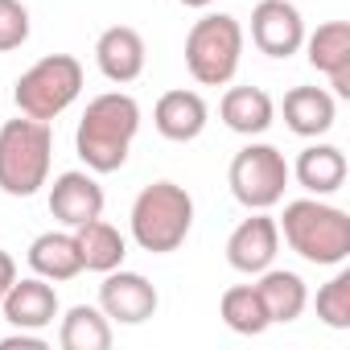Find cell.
<instances>
[{"instance_id":"obj_1","label":"cell","mask_w":350,"mask_h":350,"mask_svg":"<svg viewBox=\"0 0 350 350\" xmlns=\"http://www.w3.org/2000/svg\"><path fill=\"white\" fill-rule=\"evenodd\" d=\"M136 132H140V103L124 91H107L87 103L75 132V148L91 173H116L124 169Z\"/></svg>"},{"instance_id":"obj_2","label":"cell","mask_w":350,"mask_h":350,"mask_svg":"<svg viewBox=\"0 0 350 350\" xmlns=\"http://www.w3.org/2000/svg\"><path fill=\"white\" fill-rule=\"evenodd\" d=\"M276 227H280L284 243L309 264L334 268V264L350 260V215L329 206V202H321V198L288 202Z\"/></svg>"},{"instance_id":"obj_3","label":"cell","mask_w":350,"mask_h":350,"mask_svg":"<svg viewBox=\"0 0 350 350\" xmlns=\"http://www.w3.org/2000/svg\"><path fill=\"white\" fill-rule=\"evenodd\" d=\"M54 132L46 120L17 116L0 128V190L9 198H33L50 178Z\"/></svg>"},{"instance_id":"obj_4","label":"cell","mask_w":350,"mask_h":350,"mask_svg":"<svg viewBox=\"0 0 350 350\" xmlns=\"http://www.w3.org/2000/svg\"><path fill=\"white\" fill-rule=\"evenodd\" d=\"M194 227V198L178 182H152L136 194L132 202V239L152 252H178Z\"/></svg>"},{"instance_id":"obj_5","label":"cell","mask_w":350,"mask_h":350,"mask_svg":"<svg viewBox=\"0 0 350 350\" xmlns=\"http://www.w3.org/2000/svg\"><path fill=\"white\" fill-rule=\"evenodd\" d=\"M243 58V25L231 13H206L186 33V70L202 87H227Z\"/></svg>"},{"instance_id":"obj_6","label":"cell","mask_w":350,"mask_h":350,"mask_svg":"<svg viewBox=\"0 0 350 350\" xmlns=\"http://www.w3.org/2000/svg\"><path fill=\"white\" fill-rule=\"evenodd\" d=\"M79 91H83V62L75 54H50L17 79L13 99H17L21 116L50 124L79 99Z\"/></svg>"},{"instance_id":"obj_7","label":"cell","mask_w":350,"mask_h":350,"mask_svg":"<svg viewBox=\"0 0 350 350\" xmlns=\"http://www.w3.org/2000/svg\"><path fill=\"white\" fill-rule=\"evenodd\" d=\"M227 182L239 206L247 211H272L284 198L288 186V161L280 148L272 144H247L235 152L231 169H227Z\"/></svg>"},{"instance_id":"obj_8","label":"cell","mask_w":350,"mask_h":350,"mask_svg":"<svg viewBox=\"0 0 350 350\" xmlns=\"http://www.w3.org/2000/svg\"><path fill=\"white\" fill-rule=\"evenodd\" d=\"M161 297L157 288L140 276V272H124V268H111L103 272V284H99V309L107 313V321H120V325H140L157 313Z\"/></svg>"},{"instance_id":"obj_9","label":"cell","mask_w":350,"mask_h":350,"mask_svg":"<svg viewBox=\"0 0 350 350\" xmlns=\"http://www.w3.org/2000/svg\"><path fill=\"white\" fill-rule=\"evenodd\" d=\"M252 42L268 58H288L305 46V21L288 0H260L252 9Z\"/></svg>"},{"instance_id":"obj_10","label":"cell","mask_w":350,"mask_h":350,"mask_svg":"<svg viewBox=\"0 0 350 350\" xmlns=\"http://www.w3.org/2000/svg\"><path fill=\"white\" fill-rule=\"evenodd\" d=\"M276 247H280V227H276V219H268L264 211H252V219H243V223L231 231V239H227V264H231L235 272L260 276L264 268H272Z\"/></svg>"},{"instance_id":"obj_11","label":"cell","mask_w":350,"mask_h":350,"mask_svg":"<svg viewBox=\"0 0 350 350\" xmlns=\"http://www.w3.org/2000/svg\"><path fill=\"white\" fill-rule=\"evenodd\" d=\"M50 215L62 223V227H83L91 219L103 215V186L91 178V173L83 169H66L54 178L50 186Z\"/></svg>"},{"instance_id":"obj_12","label":"cell","mask_w":350,"mask_h":350,"mask_svg":"<svg viewBox=\"0 0 350 350\" xmlns=\"http://www.w3.org/2000/svg\"><path fill=\"white\" fill-rule=\"evenodd\" d=\"M0 313L13 329H46L54 325L58 317V293L50 280L42 276H25V280H13L9 293L0 297Z\"/></svg>"},{"instance_id":"obj_13","label":"cell","mask_w":350,"mask_h":350,"mask_svg":"<svg viewBox=\"0 0 350 350\" xmlns=\"http://www.w3.org/2000/svg\"><path fill=\"white\" fill-rule=\"evenodd\" d=\"M305 46H309L313 70L329 75L334 95L350 99V25L346 21H325V25H317L313 38H305Z\"/></svg>"},{"instance_id":"obj_14","label":"cell","mask_w":350,"mask_h":350,"mask_svg":"<svg viewBox=\"0 0 350 350\" xmlns=\"http://www.w3.org/2000/svg\"><path fill=\"white\" fill-rule=\"evenodd\" d=\"M95 62L111 83H136L144 75V38L132 25H111L95 42Z\"/></svg>"},{"instance_id":"obj_15","label":"cell","mask_w":350,"mask_h":350,"mask_svg":"<svg viewBox=\"0 0 350 350\" xmlns=\"http://www.w3.org/2000/svg\"><path fill=\"white\" fill-rule=\"evenodd\" d=\"M152 124L173 144L198 140L202 128H206V99L198 91H165L152 107Z\"/></svg>"},{"instance_id":"obj_16","label":"cell","mask_w":350,"mask_h":350,"mask_svg":"<svg viewBox=\"0 0 350 350\" xmlns=\"http://www.w3.org/2000/svg\"><path fill=\"white\" fill-rule=\"evenodd\" d=\"M288 173H297V182L313 198H325L346 186V152L338 144H309V148H301V157Z\"/></svg>"},{"instance_id":"obj_17","label":"cell","mask_w":350,"mask_h":350,"mask_svg":"<svg viewBox=\"0 0 350 350\" xmlns=\"http://www.w3.org/2000/svg\"><path fill=\"white\" fill-rule=\"evenodd\" d=\"M338 120V103L325 87H293L284 95V124L297 136H325Z\"/></svg>"},{"instance_id":"obj_18","label":"cell","mask_w":350,"mask_h":350,"mask_svg":"<svg viewBox=\"0 0 350 350\" xmlns=\"http://www.w3.org/2000/svg\"><path fill=\"white\" fill-rule=\"evenodd\" d=\"M29 268L33 276L58 284V280H75L83 272V256H79V239L70 231H46L29 243Z\"/></svg>"},{"instance_id":"obj_19","label":"cell","mask_w":350,"mask_h":350,"mask_svg":"<svg viewBox=\"0 0 350 350\" xmlns=\"http://www.w3.org/2000/svg\"><path fill=\"white\" fill-rule=\"evenodd\" d=\"M219 116L239 136H264L276 120V107H272V95L260 87H231L219 103Z\"/></svg>"},{"instance_id":"obj_20","label":"cell","mask_w":350,"mask_h":350,"mask_svg":"<svg viewBox=\"0 0 350 350\" xmlns=\"http://www.w3.org/2000/svg\"><path fill=\"white\" fill-rule=\"evenodd\" d=\"M256 293H260V301H264L272 325H276V321H280V325H284V321H297V317L305 313V305H309L305 280H301L297 272H288V268H264Z\"/></svg>"},{"instance_id":"obj_21","label":"cell","mask_w":350,"mask_h":350,"mask_svg":"<svg viewBox=\"0 0 350 350\" xmlns=\"http://www.w3.org/2000/svg\"><path fill=\"white\" fill-rule=\"evenodd\" d=\"M75 239H79V256H83V268L87 272H111L128 256L124 235L111 223H103V215L91 219V223H83V227H75Z\"/></svg>"},{"instance_id":"obj_22","label":"cell","mask_w":350,"mask_h":350,"mask_svg":"<svg viewBox=\"0 0 350 350\" xmlns=\"http://www.w3.org/2000/svg\"><path fill=\"white\" fill-rule=\"evenodd\" d=\"M58 346L62 350H107L111 346V321L95 305H70L62 325H58Z\"/></svg>"},{"instance_id":"obj_23","label":"cell","mask_w":350,"mask_h":350,"mask_svg":"<svg viewBox=\"0 0 350 350\" xmlns=\"http://www.w3.org/2000/svg\"><path fill=\"white\" fill-rule=\"evenodd\" d=\"M219 317L227 321V329L247 334V338H256V334H264V329L272 325V317H268V309H264L256 284H235V288H227L223 301H219Z\"/></svg>"},{"instance_id":"obj_24","label":"cell","mask_w":350,"mask_h":350,"mask_svg":"<svg viewBox=\"0 0 350 350\" xmlns=\"http://www.w3.org/2000/svg\"><path fill=\"white\" fill-rule=\"evenodd\" d=\"M317 317L329 329H350V272H338L317 288Z\"/></svg>"},{"instance_id":"obj_25","label":"cell","mask_w":350,"mask_h":350,"mask_svg":"<svg viewBox=\"0 0 350 350\" xmlns=\"http://www.w3.org/2000/svg\"><path fill=\"white\" fill-rule=\"evenodd\" d=\"M29 42V9L21 0H0V54L21 50Z\"/></svg>"},{"instance_id":"obj_26","label":"cell","mask_w":350,"mask_h":350,"mask_svg":"<svg viewBox=\"0 0 350 350\" xmlns=\"http://www.w3.org/2000/svg\"><path fill=\"white\" fill-rule=\"evenodd\" d=\"M0 350H46L42 329H17L9 338H0Z\"/></svg>"},{"instance_id":"obj_27","label":"cell","mask_w":350,"mask_h":350,"mask_svg":"<svg viewBox=\"0 0 350 350\" xmlns=\"http://www.w3.org/2000/svg\"><path fill=\"white\" fill-rule=\"evenodd\" d=\"M17 280V264H13V256L9 252H0V297L9 293V284Z\"/></svg>"},{"instance_id":"obj_28","label":"cell","mask_w":350,"mask_h":350,"mask_svg":"<svg viewBox=\"0 0 350 350\" xmlns=\"http://www.w3.org/2000/svg\"><path fill=\"white\" fill-rule=\"evenodd\" d=\"M182 5H186V9H211L215 0H182Z\"/></svg>"}]
</instances>
